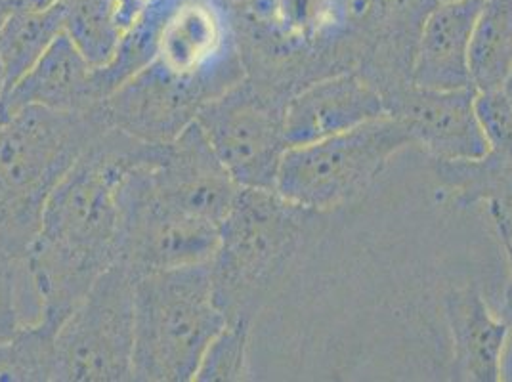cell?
<instances>
[{"instance_id": "18", "label": "cell", "mask_w": 512, "mask_h": 382, "mask_svg": "<svg viewBox=\"0 0 512 382\" xmlns=\"http://www.w3.org/2000/svg\"><path fill=\"white\" fill-rule=\"evenodd\" d=\"M64 33L60 2L46 10H12L0 23V62L6 92L33 69L44 52Z\"/></svg>"}, {"instance_id": "2", "label": "cell", "mask_w": 512, "mask_h": 382, "mask_svg": "<svg viewBox=\"0 0 512 382\" xmlns=\"http://www.w3.org/2000/svg\"><path fill=\"white\" fill-rule=\"evenodd\" d=\"M323 214L293 205L276 191H239L211 260L214 300L228 323L253 325L278 297L318 237Z\"/></svg>"}, {"instance_id": "5", "label": "cell", "mask_w": 512, "mask_h": 382, "mask_svg": "<svg viewBox=\"0 0 512 382\" xmlns=\"http://www.w3.org/2000/svg\"><path fill=\"white\" fill-rule=\"evenodd\" d=\"M415 148L406 125L386 115L337 136L285 151L276 193L316 213H331L360 197L388 161Z\"/></svg>"}, {"instance_id": "21", "label": "cell", "mask_w": 512, "mask_h": 382, "mask_svg": "<svg viewBox=\"0 0 512 382\" xmlns=\"http://www.w3.org/2000/svg\"><path fill=\"white\" fill-rule=\"evenodd\" d=\"M41 304L35 295L25 258L0 245V342L14 339L23 327L41 323Z\"/></svg>"}, {"instance_id": "16", "label": "cell", "mask_w": 512, "mask_h": 382, "mask_svg": "<svg viewBox=\"0 0 512 382\" xmlns=\"http://www.w3.org/2000/svg\"><path fill=\"white\" fill-rule=\"evenodd\" d=\"M444 312L453 340L455 375L463 381H501V360L511 321L495 316L486 298L472 285L448 291Z\"/></svg>"}, {"instance_id": "8", "label": "cell", "mask_w": 512, "mask_h": 382, "mask_svg": "<svg viewBox=\"0 0 512 382\" xmlns=\"http://www.w3.org/2000/svg\"><path fill=\"white\" fill-rule=\"evenodd\" d=\"M151 155L128 170L119 190L115 262L136 277L207 264L220 237V226L182 213L159 197L146 169Z\"/></svg>"}, {"instance_id": "9", "label": "cell", "mask_w": 512, "mask_h": 382, "mask_svg": "<svg viewBox=\"0 0 512 382\" xmlns=\"http://www.w3.org/2000/svg\"><path fill=\"white\" fill-rule=\"evenodd\" d=\"M234 85L182 75L153 60L100 104L107 125L146 144H169L195 123L199 109Z\"/></svg>"}, {"instance_id": "14", "label": "cell", "mask_w": 512, "mask_h": 382, "mask_svg": "<svg viewBox=\"0 0 512 382\" xmlns=\"http://www.w3.org/2000/svg\"><path fill=\"white\" fill-rule=\"evenodd\" d=\"M482 0H440L421 29L413 85L459 90L470 83V37Z\"/></svg>"}, {"instance_id": "23", "label": "cell", "mask_w": 512, "mask_h": 382, "mask_svg": "<svg viewBox=\"0 0 512 382\" xmlns=\"http://www.w3.org/2000/svg\"><path fill=\"white\" fill-rule=\"evenodd\" d=\"M474 107L488 149L512 159V106L503 88L478 92Z\"/></svg>"}, {"instance_id": "13", "label": "cell", "mask_w": 512, "mask_h": 382, "mask_svg": "<svg viewBox=\"0 0 512 382\" xmlns=\"http://www.w3.org/2000/svg\"><path fill=\"white\" fill-rule=\"evenodd\" d=\"M383 96L354 71L320 79L297 92L285 111L291 146H304L386 117Z\"/></svg>"}, {"instance_id": "4", "label": "cell", "mask_w": 512, "mask_h": 382, "mask_svg": "<svg viewBox=\"0 0 512 382\" xmlns=\"http://www.w3.org/2000/svg\"><path fill=\"white\" fill-rule=\"evenodd\" d=\"M226 323L214 300L211 262L136 277L132 381H193Z\"/></svg>"}, {"instance_id": "11", "label": "cell", "mask_w": 512, "mask_h": 382, "mask_svg": "<svg viewBox=\"0 0 512 382\" xmlns=\"http://www.w3.org/2000/svg\"><path fill=\"white\" fill-rule=\"evenodd\" d=\"M146 169L163 201L214 226H222L241 191L197 123L159 144Z\"/></svg>"}, {"instance_id": "6", "label": "cell", "mask_w": 512, "mask_h": 382, "mask_svg": "<svg viewBox=\"0 0 512 382\" xmlns=\"http://www.w3.org/2000/svg\"><path fill=\"white\" fill-rule=\"evenodd\" d=\"M134 279L115 262L56 331L54 381H132Z\"/></svg>"}, {"instance_id": "12", "label": "cell", "mask_w": 512, "mask_h": 382, "mask_svg": "<svg viewBox=\"0 0 512 382\" xmlns=\"http://www.w3.org/2000/svg\"><path fill=\"white\" fill-rule=\"evenodd\" d=\"M474 86L459 90H428L411 85L386 102L388 115L400 119L413 136L415 148L430 161L476 159L488 151L476 117Z\"/></svg>"}, {"instance_id": "17", "label": "cell", "mask_w": 512, "mask_h": 382, "mask_svg": "<svg viewBox=\"0 0 512 382\" xmlns=\"http://www.w3.org/2000/svg\"><path fill=\"white\" fill-rule=\"evenodd\" d=\"M470 83L501 90L512 73V0H482L470 37Z\"/></svg>"}, {"instance_id": "20", "label": "cell", "mask_w": 512, "mask_h": 382, "mask_svg": "<svg viewBox=\"0 0 512 382\" xmlns=\"http://www.w3.org/2000/svg\"><path fill=\"white\" fill-rule=\"evenodd\" d=\"M56 331L58 327L41 321L0 342V382L54 381Z\"/></svg>"}, {"instance_id": "28", "label": "cell", "mask_w": 512, "mask_h": 382, "mask_svg": "<svg viewBox=\"0 0 512 382\" xmlns=\"http://www.w3.org/2000/svg\"><path fill=\"white\" fill-rule=\"evenodd\" d=\"M503 92H505V96L509 98V102H511L512 106V73L511 77L507 79V83H505V86H503Z\"/></svg>"}, {"instance_id": "3", "label": "cell", "mask_w": 512, "mask_h": 382, "mask_svg": "<svg viewBox=\"0 0 512 382\" xmlns=\"http://www.w3.org/2000/svg\"><path fill=\"white\" fill-rule=\"evenodd\" d=\"M106 128L100 106L86 113L0 107V245L8 253L27 256L50 193Z\"/></svg>"}, {"instance_id": "10", "label": "cell", "mask_w": 512, "mask_h": 382, "mask_svg": "<svg viewBox=\"0 0 512 382\" xmlns=\"http://www.w3.org/2000/svg\"><path fill=\"white\" fill-rule=\"evenodd\" d=\"M438 2L350 0L344 35L354 56V73L383 96L384 106L413 85L421 29Z\"/></svg>"}, {"instance_id": "1", "label": "cell", "mask_w": 512, "mask_h": 382, "mask_svg": "<svg viewBox=\"0 0 512 382\" xmlns=\"http://www.w3.org/2000/svg\"><path fill=\"white\" fill-rule=\"evenodd\" d=\"M155 146L106 128L50 193L41 230L25 256L44 323L60 327L115 264L121 184Z\"/></svg>"}, {"instance_id": "22", "label": "cell", "mask_w": 512, "mask_h": 382, "mask_svg": "<svg viewBox=\"0 0 512 382\" xmlns=\"http://www.w3.org/2000/svg\"><path fill=\"white\" fill-rule=\"evenodd\" d=\"M247 323H226L214 337L197 367L195 379L201 382L247 381L249 377V335Z\"/></svg>"}, {"instance_id": "7", "label": "cell", "mask_w": 512, "mask_h": 382, "mask_svg": "<svg viewBox=\"0 0 512 382\" xmlns=\"http://www.w3.org/2000/svg\"><path fill=\"white\" fill-rule=\"evenodd\" d=\"M287 104L285 96L245 77L199 109L195 123L241 190H276L289 149Z\"/></svg>"}, {"instance_id": "19", "label": "cell", "mask_w": 512, "mask_h": 382, "mask_svg": "<svg viewBox=\"0 0 512 382\" xmlns=\"http://www.w3.org/2000/svg\"><path fill=\"white\" fill-rule=\"evenodd\" d=\"M64 33L92 67L106 65L127 29L121 0H60Z\"/></svg>"}, {"instance_id": "25", "label": "cell", "mask_w": 512, "mask_h": 382, "mask_svg": "<svg viewBox=\"0 0 512 382\" xmlns=\"http://www.w3.org/2000/svg\"><path fill=\"white\" fill-rule=\"evenodd\" d=\"M503 243L505 256H507V268H509V279H507V291H505V304H503V318L512 321V230L499 234Z\"/></svg>"}, {"instance_id": "26", "label": "cell", "mask_w": 512, "mask_h": 382, "mask_svg": "<svg viewBox=\"0 0 512 382\" xmlns=\"http://www.w3.org/2000/svg\"><path fill=\"white\" fill-rule=\"evenodd\" d=\"M501 381L512 382V321L507 344H505V352H503V360H501Z\"/></svg>"}, {"instance_id": "24", "label": "cell", "mask_w": 512, "mask_h": 382, "mask_svg": "<svg viewBox=\"0 0 512 382\" xmlns=\"http://www.w3.org/2000/svg\"><path fill=\"white\" fill-rule=\"evenodd\" d=\"M490 214L497 235L512 230V190L503 199H499L497 203H491Z\"/></svg>"}, {"instance_id": "15", "label": "cell", "mask_w": 512, "mask_h": 382, "mask_svg": "<svg viewBox=\"0 0 512 382\" xmlns=\"http://www.w3.org/2000/svg\"><path fill=\"white\" fill-rule=\"evenodd\" d=\"M100 104L102 100L94 85V67L62 33L33 69L4 94L0 107L4 113L29 106L86 113Z\"/></svg>"}, {"instance_id": "27", "label": "cell", "mask_w": 512, "mask_h": 382, "mask_svg": "<svg viewBox=\"0 0 512 382\" xmlns=\"http://www.w3.org/2000/svg\"><path fill=\"white\" fill-rule=\"evenodd\" d=\"M4 94H6V79H4V67H2V62H0V104L4 100Z\"/></svg>"}]
</instances>
